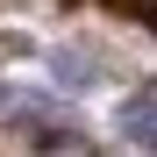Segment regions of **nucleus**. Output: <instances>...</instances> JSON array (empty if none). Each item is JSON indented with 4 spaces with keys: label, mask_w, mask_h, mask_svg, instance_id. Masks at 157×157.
<instances>
[{
    "label": "nucleus",
    "mask_w": 157,
    "mask_h": 157,
    "mask_svg": "<svg viewBox=\"0 0 157 157\" xmlns=\"http://www.w3.org/2000/svg\"><path fill=\"white\" fill-rule=\"evenodd\" d=\"M121 128H128V143H136V150H150V143H157V93H150V86H136V93H128Z\"/></svg>",
    "instance_id": "obj_1"
},
{
    "label": "nucleus",
    "mask_w": 157,
    "mask_h": 157,
    "mask_svg": "<svg viewBox=\"0 0 157 157\" xmlns=\"http://www.w3.org/2000/svg\"><path fill=\"white\" fill-rule=\"evenodd\" d=\"M57 78H64V86H86L93 71H86V57H57Z\"/></svg>",
    "instance_id": "obj_2"
}]
</instances>
